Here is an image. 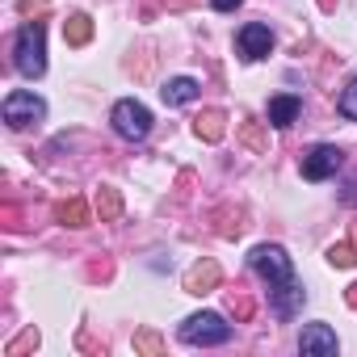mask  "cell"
<instances>
[{"label": "cell", "instance_id": "cell-1", "mask_svg": "<svg viewBox=\"0 0 357 357\" xmlns=\"http://www.w3.org/2000/svg\"><path fill=\"white\" fill-rule=\"evenodd\" d=\"M13 68H17L26 80H38V76L47 72V26H43V22H26V26L17 30Z\"/></svg>", "mask_w": 357, "mask_h": 357}, {"label": "cell", "instance_id": "cell-2", "mask_svg": "<svg viewBox=\"0 0 357 357\" xmlns=\"http://www.w3.org/2000/svg\"><path fill=\"white\" fill-rule=\"evenodd\" d=\"M181 340H185V344H202V349L227 344V340H231V324H227L219 311H198V315H190V319L181 324Z\"/></svg>", "mask_w": 357, "mask_h": 357}, {"label": "cell", "instance_id": "cell-3", "mask_svg": "<svg viewBox=\"0 0 357 357\" xmlns=\"http://www.w3.org/2000/svg\"><path fill=\"white\" fill-rule=\"evenodd\" d=\"M248 261H252V269L269 282V290H278V286L294 282V261H290V257H286V248H278V244H257Z\"/></svg>", "mask_w": 357, "mask_h": 357}, {"label": "cell", "instance_id": "cell-4", "mask_svg": "<svg viewBox=\"0 0 357 357\" xmlns=\"http://www.w3.org/2000/svg\"><path fill=\"white\" fill-rule=\"evenodd\" d=\"M0 114H5V122H9L13 130H26V126H34V122L47 118V101H43L38 93H30V89H17V93L5 97Z\"/></svg>", "mask_w": 357, "mask_h": 357}, {"label": "cell", "instance_id": "cell-5", "mask_svg": "<svg viewBox=\"0 0 357 357\" xmlns=\"http://www.w3.org/2000/svg\"><path fill=\"white\" fill-rule=\"evenodd\" d=\"M109 122H114V130H118L122 139H130V143H139V139L151 135V109H147L143 101H135V97L118 101L114 114H109Z\"/></svg>", "mask_w": 357, "mask_h": 357}, {"label": "cell", "instance_id": "cell-6", "mask_svg": "<svg viewBox=\"0 0 357 357\" xmlns=\"http://www.w3.org/2000/svg\"><path fill=\"white\" fill-rule=\"evenodd\" d=\"M340 164H344V151L336 143H315L303 155V176H307V181H328V176H336Z\"/></svg>", "mask_w": 357, "mask_h": 357}, {"label": "cell", "instance_id": "cell-7", "mask_svg": "<svg viewBox=\"0 0 357 357\" xmlns=\"http://www.w3.org/2000/svg\"><path fill=\"white\" fill-rule=\"evenodd\" d=\"M298 349H303V357H332L340 344H336V332L328 324H307L298 336Z\"/></svg>", "mask_w": 357, "mask_h": 357}, {"label": "cell", "instance_id": "cell-8", "mask_svg": "<svg viewBox=\"0 0 357 357\" xmlns=\"http://www.w3.org/2000/svg\"><path fill=\"white\" fill-rule=\"evenodd\" d=\"M236 43H240V55H244V59H265V55L273 51V34H269L265 22H248Z\"/></svg>", "mask_w": 357, "mask_h": 357}, {"label": "cell", "instance_id": "cell-9", "mask_svg": "<svg viewBox=\"0 0 357 357\" xmlns=\"http://www.w3.org/2000/svg\"><path fill=\"white\" fill-rule=\"evenodd\" d=\"M303 286L298 282H286V286H278V290H269V307H273V315L278 319H294L298 315V307H303Z\"/></svg>", "mask_w": 357, "mask_h": 357}, {"label": "cell", "instance_id": "cell-10", "mask_svg": "<svg viewBox=\"0 0 357 357\" xmlns=\"http://www.w3.org/2000/svg\"><path fill=\"white\" fill-rule=\"evenodd\" d=\"M269 126H278V130H286V126H294L298 122V114H303V101L298 97H290V93H282V97H269Z\"/></svg>", "mask_w": 357, "mask_h": 357}, {"label": "cell", "instance_id": "cell-11", "mask_svg": "<svg viewBox=\"0 0 357 357\" xmlns=\"http://www.w3.org/2000/svg\"><path fill=\"white\" fill-rule=\"evenodd\" d=\"M219 278H223V269H219L215 261H202V265H194V269L185 273V290H190V294H211V290L219 286Z\"/></svg>", "mask_w": 357, "mask_h": 357}, {"label": "cell", "instance_id": "cell-12", "mask_svg": "<svg viewBox=\"0 0 357 357\" xmlns=\"http://www.w3.org/2000/svg\"><path fill=\"white\" fill-rule=\"evenodd\" d=\"M160 97H164V105H190V101H198V80L176 76V80H168L160 89Z\"/></svg>", "mask_w": 357, "mask_h": 357}, {"label": "cell", "instance_id": "cell-13", "mask_svg": "<svg viewBox=\"0 0 357 357\" xmlns=\"http://www.w3.org/2000/svg\"><path fill=\"white\" fill-rule=\"evenodd\" d=\"M194 130H198V139L219 143V139H223V130H227V114H223V109H202V114H198V122H194Z\"/></svg>", "mask_w": 357, "mask_h": 357}, {"label": "cell", "instance_id": "cell-14", "mask_svg": "<svg viewBox=\"0 0 357 357\" xmlns=\"http://www.w3.org/2000/svg\"><path fill=\"white\" fill-rule=\"evenodd\" d=\"M55 219L63 223V227H89V202L84 198H68V202H59L55 206Z\"/></svg>", "mask_w": 357, "mask_h": 357}, {"label": "cell", "instance_id": "cell-15", "mask_svg": "<svg viewBox=\"0 0 357 357\" xmlns=\"http://www.w3.org/2000/svg\"><path fill=\"white\" fill-rule=\"evenodd\" d=\"M89 38H93V22H89L84 13L68 17V26H63V43H68V47H84Z\"/></svg>", "mask_w": 357, "mask_h": 357}, {"label": "cell", "instance_id": "cell-16", "mask_svg": "<svg viewBox=\"0 0 357 357\" xmlns=\"http://www.w3.org/2000/svg\"><path fill=\"white\" fill-rule=\"evenodd\" d=\"M97 211H101V219H118V215H122V198H118V190L101 185V194H97Z\"/></svg>", "mask_w": 357, "mask_h": 357}, {"label": "cell", "instance_id": "cell-17", "mask_svg": "<svg viewBox=\"0 0 357 357\" xmlns=\"http://www.w3.org/2000/svg\"><path fill=\"white\" fill-rule=\"evenodd\" d=\"M328 265L353 269V265H357V248H353V244H332V248H328Z\"/></svg>", "mask_w": 357, "mask_h": 357}, {"label": "cell", "instance_id": "cell-18", "mask_svg": "<svg viewBox=\"0 0 357 357\" xmlns=\"http://www.w3.org/2000/svg\"><path fill=\"white\" fill-rule=\"evenodd\" d=\"M336 109H340L344 118H353V122H357V76H353V80H349V89L336 97Z\"/></svg>", "mask_w": 357, "mask_h": 357}, {"label": "cell", "instance_id": "cell-19", "mask_svg": "<svg viewBox=\"0 0 357 357\" xmlns=\"http://www.w3.org/2000/svg\"><path fill=\"white\" fill-rule=\"evenodd\" d=\"M26 349H38V332H34V328H26V332L5 349V353H9V357H17V353H26Z\"/></svg>", "mask_w": 357, "mask_h": 357}, {"label": "cell", "instance_id": "cell-20", "mask_svg": "<svg viewBox=\"0 0 357 357\" xmlns=\"http://www.w3.org/2000/svg\"><path fill=\"white\" fill-rule=\"evenodd\" d=\"M135 349H143V353H160V336H155V332H139V336H135Z\"/></svg>", "mask_w": 357, "mask_h": 357}, {"label": "cell", "instance_id": "cell-21", "mask_svg": "<svg viewBox=\"0 0 357 357\" xmlns=\"http://www.w3.org/2000/svg\"><path fill=\"white\" fill-rule=\"evenodd\" d=\"M211 5H215L219 13H231V9H240V5H244V0H211Z\"/></svg>", "mask_w": 357, "mask_h": 357}, {"label": "cell", "instance_id": "cell-22", "mask_svg": "<svg viewBox=\"0 0 357 357\" xmlns=\"http://www.w3.org/2000/svg\"><path fill=\"white\" fill-rule=\"evenodd\" d=\"M344 202H349V206H357V176H353V181L344 185Z\"/></svg>", "mask_w": 357, "mask_h": 357}, {"label": "cell", "instance_id": "cell-23", "mask_svg": "<svg viewBox=\"0 0 357 357\" xmlns=\"http://www.w3.org/2000/svg\"><path fill=\"white\" fill-rule=\"evenodd\" d=\"M349 307L357 311V286H349Z\"/></svg>", "mask_w": 357, "mask_h": 357}]
</instances>
